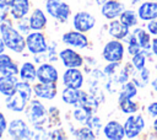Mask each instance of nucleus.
Returning a JSON list of instances; mask_svg holds the SVG:
<instances>
[{"label": "nucleus", "mask_w": 157, "mask_h": 140, "mask_svg": "<svg viewBox=\"0 0 157 140\" xmlns=\"http://www.w3.org/2000/svg\"><path fill=\"white\" fill-rule=\"evenodd\" d=\"M12 18H7L0 23V34L6 49L15 54H23L26 49V36L21 33L12 23Z\"/></svg>", "instance_id": "nucleus-1"}, {"label": "nucleus", "mask_w": 157, "mask_h": 140, "mask_svg": "<svg viewBox=\"0 0 157 140\" xmlns=\"http://www.w3.org/2000/svg\"><path fill=\"white\" fill-rule=\"evenodd\" d=\"M33 97V84L20 80L15 93L5 97V107L12 113H22Z\"/></svg>", "instance_id": "nucleus-2"}, {"label": "nucleus", "mask_w": 157, "mask_h": 140, "mask_svg": "<svg viewBox=\"0 0 157 140\" xmlns=\"http://www.w3.org/2000/svg\"><path fill=\"white\" fill-rule=\"evenodd\" d=\"M27 122L33 126V129L44 128L48 123V109L43 104L42 99L32 98L25 109Z\"/></svg>", "instance_id": "nucleus-3"}, {"label": "nucleus", "mask_w": 157, "mask_h": 140, "mask_svg": "<svg viewBox=\"0 0 157 140\" xmlns=\"http://www.w3.org/2000/svg\"><path fill=\"white\" fill-rule=\"evenodd\" d=\"M7 136L15 140H28V139H34L36 131L33 126L27 122V119L22 118H13L9 122Z\"/></svg>", "instance_id": "nucleus-4"}, {"label": "nucleus", "mask_w": 157, "mask_h": 140, "mask_svg": "<svg viewBox=\"0 0 157 140\" xmlns=\"http://www.w3.org/2000/svg\"><path fill=\"white\" fill-rule=\"evenodd\" d=\"M44 10L53 20L60 23L67 22L72 14L71 6L64 0H45Z\"/></svg>", "instance_id": "nucleus-5"}, {"label": "nucleus", "mask_w": 157, "mask_h": 140, "mask_svg": "<svg viewBox=\"0 0 157 140\" xmlns=\"http://www.w3.org/2000/svg\"><path fill=\"white\" fill-rule=\"evenodd\" d=\"M49 43L43 31H31L26 34V49L29 54H43L48 50Z\"/></svg>", "instance_id": "nucleus-6"}, {"label": "nucleus", "mask_w": 157, "mask_h": 140, "mask_svg": "<svg viewBox=\"0 0 157 140\" xmlns=\"http://www.w3.org/2000/svg\"><path fill=\"white\" fill-rule=\"evenodd\" d=\"M124 53H125V49L120 39L113 38L104 44L102 49V58L107 63H118L123 60Z\"/></svg>", "instance_id": "nucleus-7"}, {"label": "nucleus", "mask_w": 157, "mask_h": 140, "mask_svg": "<svg viewBox=\"0 0 157 140\" xmlns=\"http://www.w3.org/2000/svg\"><path fill=\"white\" fill-rule=\"evenodd\" d=\"M61 42L66 47H71V48H75L78 50L86 49L90 44V39L86 36V33L80 32L77 29H70V31H66L65 33H63Z\"/></svg>", "instance_id": "nucleus-8"}, {"label": "nucleus", "mask_w": 157, "mask_h": 140, "mask_svg": "<svg viewBox=\"0 0 157 140\" xmlns=\"http://www.w3.org/2000/svg\"><path fill=\"white\" fill-rule=\"evenodd\" d=\"M59 60L64 68H82L85 65V58L71 47H65L59 50Z\"/></svg>", "instance_id": "nucleus-9"}, {"label": "nucleus", "mask_w": 157, "mask_h": 140, "mask_svg": "<svg viewBox=\"0 0 157 140\" xmlns=\"http://www.w3.org/2000/svg\"><path fill=\"white\" fill-rule=\"evenodd\" d=\"M61 82L64 87L82 88L85 84V74L81 68H65L61 74Z\"/></svg>", "instance_id": "nucleus-10"}, {"label": "nucleus", "mask_w": 157, "mask_h": 140, "mask_svg": "<svg viewBox=\"0 0 157 140\" xmlns=\"http://www.w3.org/2000/svg\"><path fill=\"white\" fill-rule=\"evenodd\" d=\"M90 93L82 91V88H70L64 87L61 91V101L67 106L87 104Z\"/></svg>", "instance_id": "nucleus-11"}, {"label": "nucleus", "mask_w": 157, "mask_h": 140, "mask_svg": "<svg viewBox=\"0 0 157 140\" xmlns=\"http://www.w3.org/2000/svg\"><path fill=\"white\" fill-rule=\"evenodd\" d=\"M96 26V17L88 11H77L72 16V27L80 32L87 33Z\"/></svg>", "instance_id": "nucleus-12"}, {"label": "nucleus", "mask_w": 157, "mask_h": 140, "mask_svg": "<svg viewBox=\"0 0 157 140\" xmlns=\"http://www.w3.org/2000/svg\"><path fill=\"white\" fill-rule=\"evenodd\" d=\"M37 81L44 84H58L59 81V70L50 63L44 61L37 66Z\"/></svg>", "instance_id": "nucleus-13"}, {"label": "nucleus", "mask_w": 157, "mask_h": 140, "mask_svg": "<svg viewBox=\"0 0 157 140\" xmlns=\"http://www.w3.org/2000/svg\"><path fill=\"white\" fill-rule=\"evenodd\" d=\"M145 128V119L141 114H130L124 122L125 136L128 139H134Z\"/></svg>", "instance_id": "nucleus-14"}, {"label": "nucleus", "mask_w": 157, "mask_h": 140, "mask_svg": "<svg viewBox=\"0 0 157 140\" xmlns=\"http://www.w3.org/2000/svg\"><path fill=\"white\" fill-rule=\"evenodd\" d=\"M33 93L36 98L42 101H53L58 95L56 84H44L36 81L33 84Z\"/></svg>", "instance_id": "nucleus-15"}, {"label": "nucleus", "mask_w": 157, "mask_h": 140, "mask_svg": "<svg viewBox=\"0 0 157 140\" xmlns=\"http://www.w3.org/2000/svg\"><path fill=\"white\" fill-rule=\"evenodd\" d=\"M103 135L105 139L109 140H121L125 138V129L124 124L119 123L118 120H109L104 124L103 129Z\"/></svg>", "instance_id": "nucleus-16"}, {"label": "nucleus", "mask_w": 157, "mask_h": 140, "mask_svg": "<svg viewBox=\"0 0 157 140\" xmlns=\"http://www.w3.org/2000/svg\"><path fill=\"white\" fill-rule=\"evenodd\" d=\"M47 12L40 9V7H36L31 11L28 20H29V27L32 31H44L47 28L48 25V17H47Z\"/></svg>", "instance_id": "nucleus-17"}, {"label": "nucleus", "mask_w": 157, "mask_h": 140, "mask_svg": "<svg viewBox=\"0 0 157 140\" xmlns=\"http://www.w3.org/2000/svg\"><path fill=\"white\" fill-rule=\"evenodd\" d=\"M31 11V0H11L10 17L13 21H18L28 16Z\"/></svg>", "instance_id": "nucleus-18"}, {"label": "nucleus", "mask_w": 157, "mask_h": 140, "mask_svg": "<svg viewBox=\"0 0 157 140\" xmlns=\"http://www.w3.org/2000/svg\"><path fill=\"white\" fill-rule=\"evenodd\" d=\"M124 4H121L118 0H108L101 6V14L105 20H115L118 18L121 12L124 11Z\"/></svg>", "instance_id": "nucleus-19"}, {"label": "nucleus", "mask_w": 157, "mask_h": 140, "mask_svg": "<svg viewBox=\"0 0 157 140\" xmlns=\"http://www.w3.org/2000/svg\"><path fill=\"white\" fill-rule=\"evenodd\" d=\"M18 81L20 77L17 75H0V95L4 97L13 95Z\"/></svg>", "instance_id": "nucleus-20"}, {"label": "nucleus", "mask_w": 157, "mask_h": 140, "mask_svg": "<svg viewBox=\"0 0 157 140\" xmlns=\"http://www.w3.org/2000/svg\"><path fill=\"white\" fill-rule=\"evenodd\" d=\"M37 64L34 61H23L20 66L18 77L22 81H27L31 84H34L37 81Z\"/></svg>", "instance_id": "nucleus-21"}, {"label": "nucleus", "mask_w": 157, "mask_h": 140, "mask_svg": "<svg viewBox=\"0 0 157 140\" xmlns=\"http://www.w3.org/2000/svg\"><path fill=\"white\" fill-rule=\"evenodd\" d=\"M20 66L6 53L0 54V75H17L18 76Z\"/></svg>", "instance_id": "nucleus-22"}, {"label": "nucleus", "mask_w": 157, "mask_h": 140, "mask_svg": "<svg viewBox=\"0 0 157 140\" xmlns=\"http://www.w3.org/2000/svg\"><path fill=\"white\" fill-rule=\"evenodd\" d=\"M108 34L115 39H125L129 36V27L125 26L120 20H112L108 25Z\"/></svg>", "instance_id": "nucleus-23"}, {"label": "nucleus", "mask_w": 157, "mask_h": 140, "mask_svg": "<svg viewBox=\"0 0 157 140\" xmlns=\"http://www.w3.org/2000/svg\"><path fill=\"white\" fill-rule=\"evenodd\" d=\"M137 16L142 21H151L157 18V2L156 1H145L137 9Z\"/></svg>", "instance_id": "nucleus-24"}, {"label": "nucleus", "mask_w": 157, "mask_h": 140, "mask_svg": "<svg viewBox=\"0 0 157 140\" xmlns=\"http://www.w3.org/2000/svg\"><path fill=\"white\" fill-rule=\"evenodd\" d=\"M93 112L94 109L87 104H78V106H75L74 111H72V118L75 122L85 125L88 119L93 115Z\"/></svg>", "instance_id": "nucleus-25"}, {"label": "nucleus", "mask_w": 157, "mask_h": 140, "mask_svg": "<svg viewBox=\"0 0 157 140\" xmlns=\"http://www.w3.org/2000/svg\"><path fill=\"white\" fill-rule=\"evenodd\" d=\"M71 136L75 139H81V140H93V139H97L98 135L88 125H82V126L75 128L71 131Z\"/></svg>", "instance_id": "nucleus-26"}, {"label": "nucleus", "mask_w": 157, "mask_h": 140, "mask_svg": "<svg viewBox=\"0 0 157 140\" xmlns=\"http://www.w3.org/2000/svg\"><path fill=\"white\" fill-rule=\"evenodd\" d=\"M136 95H137L136 85L132 81H128V82L121 85L118 99H121V98H134Z\"/></svg>", "instance_id": "nucleus-27"}, {"label": "nucleus", "mask_w": 157, "mask_h": 140, "mask_svg": "<svg viewBox=\"0 0 157 140\" xmlns=\"http://www.w3.org/2000/svg\"><path fill=\"white\" fill-rule=\"evenodd\" d=\"M134 34H135L137 42L140 43L142 50H148V49L152 47V45H151V38H150V34H148L145 29H142V28H135Z\"/></svg>", "instance_id": "nucleus-28"}, {"label": "nucleus", "mask_w": 157, "mask_h": 140, "mask_svg": "<svg viewBox=\"0 0 157 140\" xmlns=\"http://www.w3.org/2000/svg\"><path fill=\"white\" fill-rule=\"evenodd\" d=\"M118 104H119L120 111L123 113H125V114H132L139 108L137 103L134 102L132 98H121V99H118Z\"/></svg>", "instance_id": "nucleus-29"}, {"label": "nucleus", "mask_w": 157, "mask_h": 140, "mask_svg": "<svg viewBox=\"0 0 157 140\" xmlns=\"http://www.w3.org/2000/svg\"><path fill=\"white\" fill-rule=\"evenodd\" d=\"M119 20L125 26H128L129 28L137 25V16H136V14H135L134 10H124L121 12V15L119 16Z\"/></svg>", "instance_id": "nucleus-30"}, {"label": "nucleus", "mask_w": 157, "mask_h": 140, "mask_svg": "<svg viewBox=\"0 0 157 140\" xmlns=\"http://www.w3.org/2000/svg\"><path fill=\"white\" fill-rule=\"evenodd\" d=\"M48 123L52 126H60L61 122H60V111L58 107L52 106L48 108Z\"/></svg>", "instance_id": "nucleus-31"}, {"label": "nucleus", "mask_w": 157, "mask_h": 140, "mask_svg": "<svg viewBox=\"0 0 157 140\" xmlns=\"http://www.w3.org/2000/svg\"><path fill=\"white\" fill-rule=\"evenodd\" d=\"M148 79H150V70L145 66V68H142L141 70H139L137 76H134V77H132V82H134L136 86H139V87H144V86L147 84Z\"/></svg>", "instance_id": "nucleus-32"}, {"label": "nucleus", "mask_w": 157, "mask_h": 140, "mask_svg": "<svg viewBox=\"0 0 157 140\" xmlns=\"http://www.w3.org/2000/svg\"><path fill=\"white\" fill-rule=\"evenodd\" d=\"M125 39L128 41V52H129V54L131 56L135 55V54H137V53H140V52H142V48H141L140 43L137 42V39H136V37H135L134 33L132 34H129V38L126 37Z\"/></svg>", "instance_id": "nucleus-33"}, {"label": "nucleus", "mask_w": 157, "mask_h": 140, "mask_svg": "<svg viewBox=\"0 0 157 140\" xmlns=\"http://www.w3.org/2000/svg\"><path fill=\"white\" fill-rule=\"evenodd\" d=\"M145 63H146V56H145L144 50L131 56V64H132V66H134L137 71L141 70L142 68H145Z\"/></svg>", "instance_id": "nucleus-34"}, {"label": "nucleus", "mask_w": 157, "mask_h": 140, "mask_svg": "<svg viewBox=\"0 0 157 140\" xmlns=\"http://www.w3.org/2000/svg\"><path fill=\"white\" fill-rule=\"evenodd\" d=\"M47 139H67L66 131L61 126H55L52 130H48L47 133Z\"/></svg>", "instance_id": "nucleus-35"}, {"label": "nucleus", "mask_w": 157, "mask_h": 140, "mask_svg": "<svg viewBox=\"0 0 157 140\" xmlns=\"http://www.w3.org/2000/svg\"><path fill=\"white\" fill-rule=\"evenodd\" d=\"M10 4H11V0H0V23L9 18Z\"/></svg>", "instance_id": "nucleus-36"}, {"label": "nucleus", "mask_w": 157, "mask_h": 140, "mask_svg": "<svg viewBox=\"0 0 157 140\" xmlns=\"http://www.w3.org/2000/svg\"><path fill=\"white\" fill-rule=\"evenodd\" d=\"M85 125H88L97 135L99 134V131H101V129H103V125H102V122H101V118L99 117H97V115H92L90 119H88V122L85 124Z\"/></svg>", "instance_id": "nucleus-37"}, {"label": "nucleus", "mask_w": 157, "mask_h": 140, "mask_svg": "<svg viewBox=\"0 0 157 140\" xmlns=\"http://www.w3.org/2000/svg\"><path fill=\"white\" fill-rule=\"evenodd\" d=\"M16 27H17V29H18L21 33H23L25 36L28 34V33L32 31L31 27H29V20H28V16H26V17L18 20V21H16Z\"/></svg>", "instance_id": "nucleus-38"}, {"label": "nucleus", "mask_w": 157, "mask_h": 140, "mask_svg": "<svg viewBox=\"0 0 157 140\" xmlns=\"http://www.w3.org/2000/svg\"><path fill=\"white\" fill-rule=\"evenodd\" d=\"M119 68H120V61H118V63H108L103 68V71H104L105 76L112 77V76H114L117 74V71L119 70Z\"/></svg>", "instance_id": "nucleus-39"}, {"label": "nucleus", "mask_w": 157, "mask_h": 140, "mask_svg": "<svg viewBox=\"0 0 157 140\" xmlns=\"http://www.w3.org/2000/svg\"><path fill=\"white\" fill-rule=\"evenodd\" d=\"M7 126H9V120H7L6 115L0 111V139H2L4 134H6Z\"/></svg>", "instance_id": "nucleus-40"}, {"label": "nucleus", "mask_w": 157, "mask_h": 140, "mask_svg": "<svg viewBox=\"0 0 157 140\" xmlns=\"http://www.w3.org/2000/svg\"><path fill=\"white\" fill-rule=\"evenodd\" d=\"M147 29L151 34L153 36H157V18L155 20H151L148 23H147Z\"/></svg>", "instance_id": "nucleus-41"}, {"label": "nucleus", "mask_w": 157, "mask_h": 140, "mask_svg": "<svg viewBox=\"0 0 157 140\" xmlns=\"http://www.w3.org/2000/svg\"><path fill=\"white\" fill-rule=\"evenodd\" d=\"M147 112L151 117H157V102H152L147 107Z\"/></svg>", "instance_id": "nucleus-42"}, {"label": "nucleus", "mask_w": 157, "mask_h": 140, "mask_svg": "<svg viewBox=\"0 0 157 140\" xmlns=\"http://www.w3.org/2000/svg\"><path fill=\"white\" fill-rule=\"evenodd\" d=\"M151 48H152V52H153V54L157 56V37H156V38L152 41V47H151Z\"/></svg>", "instance_id": "nucleus-43"}, {"label": "nucleus", "mask_w": 157, "mask_h": 140, "mask_svg": "<svg viewBox=\"0 0 157 140\" xmlns=\"http://www.w3.org/2000/svg\"><path fill=\"white\" fill-rule=\"evenodd\" d=\"M5 50H6V45H5V43H4V41H2V37H1V34H0V54H1V53H5Z\"/></svg>", "instance_id": "nucleus-44"}, {"label": "nucleus", "mask_w": 157, "mask_h": 140, "mask_svg": "<svg viewBox=\"0 0 157 140\" xmlns=\"http://www.w3.org/2000/svg\"><path fill=\"white\" fill-rule=\"evenodd\" d=\"M107 1H108V0H94V2H96L98 6H102V5H103L104 2H107Z\"/></svg>", "instance_id": "nucleus-45"}, {"label": "nucleus", "mask_w": 157, "mask_h": 140, "mask_svg": "<svg viewBox=\"0 0 157 140\" xmlns=\"http://www.w3.org/2000/svg\"><path fill=\"white\" fill-rule=\"evenodd\" d=\"M152 87L157 91V77H156V79H153V81H152Z\"/></svg>", "instance_id": "nucleus-46"}, {"label": "nucleus", "mask_w": 157, "mask_h": 140, "mask_svg": "<svg viewBox=\"0 0 157 140\" xmlns=\"http://www.w3.org/2000/svg\"><path fill=\"white\" fill-rule=\"evenodd\" d=\"M153 129H155V130L157 131V119H156V120L153 122Z\"/></svg>", "instance_id": "nucleus-47"}, {"label": "nucleus", "mask_w": 157, "mask_h": 140, "mask_svg": "<svg viewBox=\"0 0 157 140\" xmlns=\"http://www.w3.org/2000/svg\"><path fill=\"white\" fill-rule=\"evenodd\" d=\"M139 1H141V0H130L131 4H136V2H139Z\"/></svg>", "instance_id": "nucleus-48"}, {"label": "nucleus", "mask_w": 157, "mask_h": 140, "mask_svg": "<svg viewBox=\"0 0 157 140\" xmlns=\"http://www.w3.org/2000/svg\"><path fill=\"white\" fill-rule=\"evenodd\" d=\"M152 1H157V0H152Z\"/></svg>", "instance_id": "nucleus-49"}]
</instances>
